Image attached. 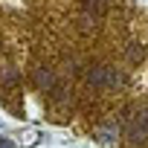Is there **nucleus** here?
Listing matches in <instances>:
<instances>
[{
	"label": "nucleus",
	"instance_id": "obj_1",
	"mask_svg": "<svg viewBox=\"0 0 148 148\" xmlns=\"http://www.w3.org/2000/svg\"><path fill=\"white\" fill-rule=\"evenodd\" d=\"M84 79H87V84L96 87V90H116V87L122 84V76H119L113 67H108V64H93V67L84 73Z\"/></svg>",
	"mask_w": 148,
	"mask_h": 148
},
{
	"label": "nucleus",
	"instance_id": "obj_2",
	"mask_svg": "<svg viewBox=\"0 0 148 148\" xmlns=\"http://www.w3.org/2000/svg\"><path fill=\"white\" fill-rule=\"evenodd\" d=\"M125 136H128L131 145H145L148 142V105L131 113V119L125 125Z\"/></svg>",
	"mask_w": 148,
	"mask_h": 148
},
{
	"label": "nucleus",
	"instance_id": "obj_3",
	"mask_svg": "<svg viewBox=\"0 0 148 148\" xmlns=\"http://www.w3.org/2000/svg\"><path fill=\"white\" fill-rule=\"evenodd\" d=\"M32 84H35V90L49 93V90H52V84H55V73H52L47 64H38V67H35V73H32Z\"/></svg>",
	"mask_w": 148,
	"mask_h": 148
},
{
	"label": "nucleus",
	"instance_id": "obj_4",
	"mask_svg": "<svg viewBox=\"0 0 148 148\" xmlns=\"http://www.w3.org/2000/svg\"><path fill=\"white\" fill-rule=\"evenodd\" d=\"M49 93H52L55 108H67V105H70V84H58V82H55Z\"/></svg>",
	"mask_w": 148,
	"mask_h": 148
},
{
	"label": "nucleus",
	"instance_id": "obj_5",
	"mask_svg": "<svg viewBox=\"0 0 148 148\" xmlns=\"http://www.w3.org/2000/svg\"><path fill=\"white\" fill-rule=\"evenodd\" d=\"M108 3H110V0H84V12L90 18H102L108 12Z\"/></svg>",
	"mask_w": 148,
	"mask_h": 148
},
{
	"label": "nucleus",
	"instance_id": "obj_6",
	"mask_svg": "<svg viewBox=\"0 0 148 148\" xmlns=\"http://www.w3.org/2000/svg\"><path fill=\"white\" fill-rule=\"evenodd\" d=\"M99 139L113 145V142L119 139V128H116V122H108V125H102V128H99Z\"/></svg>",
	"mask_w": 148,
	"mask_h": 148
},
{
	"label": "nucleus",
	"instance_id": "obj_7",
	"mask_svg": "<svg viewBox=\"0 0 148 148\" xmlns=\"http://www.w3.org/2000/svg\"><path fill=\"white\" fill-rule=\"evenodd\" d=\"M128 61H134V64H139V61H142V47H139V44L128 47Z\"/></svg>",
	"mask_w": 148,
	"mask_h": 148
},
{
	"label": "nucleus",
	"instance_id": "obj_8",
	"mask_svg": "<svg viewBox=\"0 0 148 148\" xmlns=\"http://www.w3.org/2000/svg\"><path fill=\"white\" fill-rule=\"evenodd\" d=\"M3 82H6V84H15V82H18V73H15L12 67H3Z\"/></svg>",
	"mask_w": 148,
	"mask_h": 148
},
{
	"label": "nucleus",
	"instance_id": "obj_9",
	"mask_svg": "<svg viewBox=\"0 0 148 148\" xmlns=\"http://www.w3.org/2000/svg\"><path fill=\"white\" fill-rule=\"evenodd\" d=\"M0 148H15L12 142H6V139H0Z\"/></svg>",
	"mask_w": 148,
	"mask_h": 148
}]
</instances>
